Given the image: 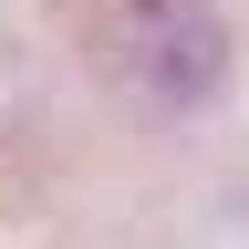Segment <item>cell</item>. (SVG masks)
I'll use <instances>...</instances> for the list:
<instances>
[{
  "label": "cell",
  "instance_id": "obj_1",
  "mask_svg": "<svg viewBox=\"0 0 249 249\" xmlns=\"http://www.w3.org/2000/svg\"><path fill=\"white\" fill-rule=\"evenodd\" d=\"M73 31H83L93 83L124 93V104L187 114V104H208L229 83V21H218V0H83Z\"/></svg>",
  "mask_w": 249,
  "mask_h": 249
},
{
  "label": "cell",
  "instance_id": "obj_2",
  "mask_svg": "<svg viewBox=\"0 0 249 249\" xmlns=\"http://www.w3.org/2000/svg\"><path fill=\"white\" fill-rule=\"evenodd\" d=\"M31 114H42V83H31V62L0 42V145H11V135H31Z\"/></svg>",
  "mask_w": 249,
  "mask_h": 249
}]
</instances>
